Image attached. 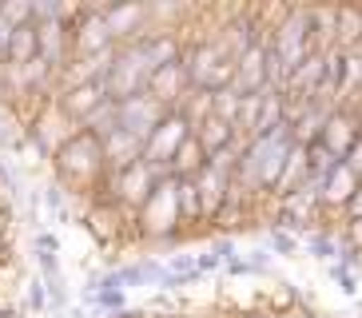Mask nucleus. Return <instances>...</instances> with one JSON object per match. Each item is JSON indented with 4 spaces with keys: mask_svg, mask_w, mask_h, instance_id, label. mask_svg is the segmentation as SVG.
<instances>
[{
    "mask_svg": "<svg viewBox=\"0 0 362 318\" xmlns=\"http://www.w3.org/2000/svg\"><path fill=\"white\" fill-rule=\"evenodd\" d=\"M183 64H187V76H192V92L199 88V92L215 95V92H227L235 80V52L227 48V40L199 44L195 56Z\"/></svg>",
    "mask_w": 362,
    "mask_h": 318,
    "instance_id": "f03ea898",
    "label": "nucleus"
},
{
    "mask_svg": "<svg viewBox=\"0 0 362 318\" xmlns=\"http://www.w3.org/2000/svg\"><path fill=\"white\" fill-rule=\"evenodd\" d=\"M267 84H271V56H267L263 44H251V48L235 60L231 92L235 95H263Z\"/></svg>",
    "mask_w": 362,
    "mask_h": 318,
    "instance_id": "1a4fd4ad",
    "label": "nucleus"
},
{
    "mask_svg": "<svg viewBox=\"0 0 362 318\" xmlns=\"http://www.w3.org/2000/svg\"><path fill=\"white\" fill-rule=\"evenodd\" d=\"M192 136L199 139V148H203V155H207V159L219 155V151H227L231 143H239V139H235V127H231V124H223L219 116H211V112H207V116H203L199 124H195Z\"/></svg>",
    "mask_w": 362,
    "mask_h": 318,
    "instance_id": "dca6fc26",
    "label": "nucleus"
},
{
    "mask_svg": "<svg viewBox=\"0 0 362 318\" xmlns=\"http://www.w3.org/2000/svg\"><path fill=\"white\" fill-rule=\"evenodd\" d=\"M342 167H351L354 175H358V179H362V136L354 139V148L346 151V155H342Z\"/></svg>",
    "mask_w": 362,
    "mask_h": 318,
    "instance_id": "5701e85b",
    "label": "nucleus"
},
{
    "mask_svg": "<svg viewBox=\"0 0 362 318\" xmlns=\"http://www.w3.org/2000/svg\"><path fill=\"white\" fill-rule=\"evenodd\" d=\"M227 183H231V171L215 167V163H203V171L195 175V191H199V211L215 215L227 199Z\"/></svg>",
    "mask_w": 362,
    "mask_h": 318,
    "instance_id": "2eb2a0df",
    "label": "nucleus"
},
{
    "mask_svg": "<svg viewBox=\"0 0 362 318\" xmlns=\"http://www.w3.org/2000/svg\"><path fill=\"white\" fill-rule=\"evenodd\" d=\"M56 163L64 171V179L92 183L104 171V148H100V139L92 131H76V136H68L56 148Z\"/></svg>",
    "mask_w": 362,
    "mask_h": 318,
    "instance_id": "20e7f679",
    "label": "nucleus"
},
{
    "mask_svg": "<svg viewBox=\"0 0 362 318\" xmlns=\"http://www.w3.org/2000/svg\"><path fill=\"white\" fill-rule=\"evenodd\" d=\"M139 223L148 235H171L180 227V203H175V179L171 175H163L148 195V203L139 207Z\"/></svg>",
    "mask_w": 362,
    "mask_h": 318,
    "instance_id": "423d86ee",
    "label": "nucleus"
},
{
    "mask_svg": "<svg viewBox=\"0 0 362 318\" xmlns=\"http://www.w3.org/2000/svg\"><path fill=\"white\" fill-rule=\"evenodd\" d=\"M346 211H351V223H354V219H362V183H358V191L351 195V203H346Z\"/></svg>",
    "mask_w": 362,
    "mask_h": 318,
    "instance_id": "b1692460",
    "label": "nucleus"
},
{
    "mask_svg": "<svg viewBox=\"0 0 362 318\" xmlns=\"http://www.w3.org/2000/svg\"><path fill=\"white\" fill-rule=\"evenodd\" d=\"M163 116H168V112H163L148 92H139V95H132V100H124V104H116V127L128 131L132 139H139V143L156 131V124H160Z\"/></svg>",
    "mask_w": 362,
    "mask_h": 318,
    "instance_id": "6e6552de",
    "label": "nucleus"
},
{
    "mask_svg": "<svg viewBox=\"0 0 362 318\" xmlns=\"http://www.w3.org/2000/svg\"><path fill=\"white\" fill-rule=\"evenodd\" d=\"M4 60L12 68H24V64L36 60V24H21V28L8 32V48H4Z\"/></svg>",
    "mask_w": 362,
    "mask_h": 318,
    "instance_id": "6ab92c4d",
    "label": "nucleus"
},
{
    "mask_svg": "<svg viewBox=\"0 0 362 318\" xmlns=\"http://www.w3.org/2000/svg\"><path fill=\"white\" fill-rule=\"evenodd\" d=\"M160 179H163V171H156L151 163L136 159L128 171H119V175H116V191H119V199H124V203H132V207H144Z\"/></svg>",
    "mask_w": 362,
    "mask_h": 318,
    "instance_id": "9b49d317",
    "label": "nucleus"
},
{
    "mask_svg": "<svg viewBox=\"0 0 362 318\" xmlns=\"http://www.w3.org/2000/svg\"><path fill=\"white\" fill-rule=\"evenodd\" d=\"M100 148H104V167L112 171V175H119V171H128L136 159H144V143L139 139H132L128 131H107L104 139H100Z\"/></svg>",
    "mask_w": 362,
    "mask_h": 318,
    "instance_id": "4468645a",
    "label": "nucleus"
},
{
    "mask_svg": "<svg viewBox=\"0 0 362 318\" xmlns=\"http://www.w3.org/2000/svg\"><path fill=\"white\" fill-rule=\"evenodd\" d=\"M203 163H207V155H203L199 139H195V136H187V139L180 143V151L171 155L168 175H171V179H195V175L203 171Z\"/></svg>",
    "mask_w": 362,
    "mask_h": 318,
    "instance_id": "f3484780",
    "label": "nucleus"
},
{
    "mask_svg": "<svg viewBox=\"0 0 362 318\" xmlns=\"http://www.w3.org/2000/svg\"><path fill=\"white\" fill-rule=\"evenodd\" d=\"M358 175H354L351 167H334L327 175V179H322V203H330V207H346V203H351V195L354 191H358Z\"/></svg>",
    "mask_w": 362,
    "mask_h": 318,
    "instance_id": "a211bd4d",
    "label": "nucleus"
},
{
    "mask_svg": "<svg viewBox=\"0 0 362 318\" xmlns=\"http://www.w3.org/2000/svg\"><path fill=\"white\" fill-rule=\"evenodd\" d=\"M8 24H4V20H0V60H4V48H8Z\"/></svg>",
    "mask_w": 362,
    "mask_h": 318,
    "instance_id": "a878e982",
    "label": "nucleus"
},
{
    "mask_svg": "<svg viewBox=\"0 0 362 318\" xmlns=\"http://www.w3.org/2000/svg\"><path fill=\"white\" fill-rule=\"evenodd\" d=\"M112 32H107V24H104V12H84L80 16V24L72 28V48H76V56L80 60H92V56H104V52H112Z\"/></svg>",
    "mask_w": 362,
    "mask_h": 318,
    "instance_id": "9d476101",
    "label": "nucleus"
},
{
    "mask_svg": "<svg viewBox=\"0 0 362 318\" xmlns=\"http://www.w3.org/2000/svg\"><path fill=\"white\" fill-rule=\"evenodd\" d=\"M271 56H275V64L283 68V76H291L307 56H315V16L303 12V8L291 12L287 20L279 24V32H275Z\"/></svg>",
    "mask_w": 362,
    "mask_h": 318,
    "instance_id": "7ed1b4c3",
    "label": "nucleus"
},
{
    "mask_svg": "<svg viewBox=\"0 0 362 318\" xmlns=\"http://www.w3.org/2000/svg\"><path fill=\"white\" fill-rule=\"evenodd\" d=\"M144 20V8L139 4H116V8H104V24L112 32V40H128L132 32Z\"/></svg>",
    "mask_w": 362,
    "mask_h": 318,
    "instance_id": "aec40b11",
    "label": "nucleus"
},
{
    "mask_svg": "<svg viewBox=\"0 0 362 318\" xmlns=\"http://www.w3.org/2000/svg\"><path fill=\"white\" fill-rule=\"evenodd\" d=\"M351 243L362 251V219H354V227H351Z\"/></svg>",
    "mask_w": 362,
    "mask_h": 318,
    "instance_id": "393cba45",
    "label": "nucleus"
},
{
    "mask_svg": "<svg viewBox=\"0 0 362 318\" xmlns=\"http://www.w3.org/2000/svg\"><path fill=\"white\" fill-rule=\"evenodd\" d=\"M175 203H180V223L199 219V191H195V179H175Z\"/></svg>",
    "mask_w": 362,
    "mask_h": 318,
    "instance_id": "4be33fe9",
    "label": "nucleus"
},
{
    "mask_svg": "<svg viewBox=\"0 0 362 318\" xmlns=\"http://www.w3.org/2000/svg\"><path fill=\"white\" fill-rule=\"evenodd\" d=\"M339 16V52H346V48H354V44L362 40V12L358 8H339L334 12Z\"/></svg>",
    "mask_w": 362,
    "mask_h": 318,
    "instance_id": "412c9836",
    "label": "nucleus"
},
{
    "mask_svg": "<svg viewBox=\"0 0 362 318\" xmlns=\"http://www.w3.org/2000/svg\"><path fill=\"white\" fill-rule=\"evenodd\" d=\"M107 104V88L104 80H92V84H76L64 92V100H60V112H64L68 119H76V124H84L96 107Z\"/></svg>",
    "mask_w": 362,
    "mask_h": 318,
    "instance_id": "ddd939ff",
    "label": "nucleus"
},
{
    "mask_svg": "<svg viewBox=\"0 0 362 318\" xmlns=\"http://www.w3.org/2000/svg\"><path fill=\"white\" fill-rule=\"evenodd\" d=\"M151 72H156V68H151V60H148V48H144V40L116 48V56H112V68L104 72L107 100H112V104H124V100L139 95L144 88H148Z\"/></svg>",
    "mask_w": 362,
    "mask_h": 318,
    "instance_id": "f257e3e1",
    "label": "nucleus"
},
{
    "mask_svg": "<svg viewBox=\"0 0 362 318\" xmlns=\"http://www.w3.org/2000/svg\"><path fill=\"white\" fill-rule=\"evenodd\" d=\"M358 136H362V127H358V116H354V112H330V116L322 119L319 143L342 163V155L354 148V139Z\"/></svg>",
    "mask_w": 362,
    "mask_h": 318,
    "instance_id": "f8f14e48",
    "label": "nucleus"
},
{
    "mask_svg": "<svg viewBox=\"0 0 362 318\" xmlns=\"http://www.w3.org/2000/svg\"><path fill=\"white\" fill-rule=\"evenodd\" d=\"M144 92H148L163 112H180V100L183 95H192V76H187L183 56L180 60H171V64H163V68H156Z\"/></svg>",
    "mask_w": 362,
    "mask_h": 318,
    "instance_id": "0eeeda50",
    "label": "nucleus"
},
{
    "mask_svg": "<svg viewBox=\"0 0 362 318\" xmlns=\"http://www.w3.org/2000/svg\"><path fill=\"white\" fill-rule=\"evenodd\" d=\"M187 136H192V124H187L180 112H168V116L156 124V131L144 139V163H151L156 171H163V175H168L171 155L180 151V143H183Z\"/></svg>",
    "mask_w": 362,
    "mask_h": 318,
    "instance_id": "39448f33",
    "label": "nucleus"
}]
</instances>
